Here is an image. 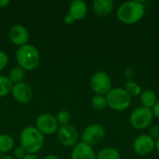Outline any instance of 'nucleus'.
Instances as JSON below:
<instances>
[{
  "mask_svg": "<svg viewBox=\"0 0 159 159\" xmlns=\"http://www.w3.org/2000/svg\"><path fill=\"white\" fill-rule=\"evenodd\" d=\"M124 75H125V76H126V78H127L128 80H131V79H132V77L134 76V71H133V69H132V68L128 67V68H126V69H125V71H124Z\"/></svg>",
  "mask_w": 159,
  "mask_h": 159,
  "instance_id": "27",
  "label": "nucleus"
},
{
  "mask_svg": "<svg viewBox=\"0 0 159 159\" xmlns=\"http://www.w3.org/2000/svg\"><path fill=\"white\" fill-rule=\"evenodd\" d=\"M157 101V96L155 91L152 89H145L143 90L140 94V102L142 106L145 108L152 109Z\"/></svg>",
  "mask_w": 159,
  "mask_h": 159,
  "instance_id": "16",
  "label": "nucleus"
},
{
  "mask_svg": "<svg viewBox=\"0 0 159 159\" xmlns=\"http://www.w3.org/2000/svg\"><path fill=\"white\" fill-rule=\"evenodd\" d=\"M105 129L99 123L90 124L86 127L81 134L82 142L92 146L101 143L105 138Z\"/></svg>",
  "mask_w": 159,
  "mask_h": 159,
  "instance_id": "7",
  "label": "nucleus"
},
{
  "mask_svg": "<svg viewBox=\"0 0 159 159\" xmlns=\"http://www.w3.org/2000/svg\"><path fill=\"white\" fill-rule=\"evenodd\" d=\"M149 135H150L154 140H157V139H159L158 124H153V125L149 128Z\"/></svg>",
  "mask_w": 159,
  "mask_h": 159,
  "instance_id": "26",
  "label": "nucleus"
},
{
  "mask_svg": "<svg viewBox=\"0 0 159 159\" xmlns=\"http://www.w3.org/2000/svg\"><path fill=\"white\" fill-rule=\"evenodd\" d=\"M8 38L13 45L20 48L28 44L30 34L27 28L23 25L15 24L11 26L8 31Z\"/></svg>",
  "mask_w": 159,
  "mask_h": 159,
  "instance_id": "12",
  "label": "nucleus"
},
{
  "mask_svg": "<svg viewBox=\"0 0 159 159\" xmlns=\"http://www.w3.org/2000/svg\"><path fill=\"white\" fill-rule=\"evenodd\" d=\"M91 105L97 111L104 110L107 107V101L103 95H94L91 99Z\"/></svg>",
  "mask_w": 159,
  "mask_h": 159,
  "instance_id": "22",
  "label": "nucleus"
},
{
  "mask_svg": "<svg viewBox=\"0 0 159 159\" xmlns=\"http://www.w3.org/2000/svg\"><path fill=\"white\" fill-rule=\"evenodd\" d=\"M155 150L159 154V139L156 140V147H155Z\"/></svg>",
  "mask_w": 159,
  "mask_h": 159,
  "instance_id": "33",
  "label": "nucleus"
},
{
  "mask_svg": "<svg viewBox=\"0 0 159 159\" xmlns=\"http://www.w3.org/2000/svg\"><path fill=\"white\" fill-rule=\"evenodd\" d=\"M20 143L27 154L35 155L44 147L45 136L34 126H27L20 134Z\"/></svg>",
  "mask_w": 159,
  "mask_h": 159,
  "instance_id": "2",
  "label": "nucleus"
},
{
  "mask_svg": "<svg viewBox=\"0 0 159 159\" xmlns=\"http://www.w3.org/2000/svg\"><path fill=\"white\" fill-rule=\"evenodd\" d=\"M0 159H15L13 157H11V156H4V157H2Z\"/></svg>",
  "mask_w": 159,
  "mask_h": 159,
  "instance_id": "34",
  "label": "nucleus"
},
{
  "mask_svg": "<svg viewBox=\"0 0 159 159\" xmlns=\"http://www.w3.org/2000/svg\"><path fill=\"white\" fill-rule=\"evenodd\" d=\"M8 63V56L7 54L3 51V50H0V72L3 71L7 65Z\"/></svg>",
  "mask_w": 159,
  "mask_h": 159,
  "instance_id": "25",
  "label": "nucleus"
},
{
  "mask_svg": "<svg viewBox=\"0 0 159 159\" xmlns=\"http://www.w3.org/2000/svg\"><path fill=\"white\" fill-rule=\"evenodd\" d=\"M123 89L128 92V94L131 98L132 97H138V96H140V94L143 91L141 86L138 83H136L135 81H133V80H128L125 83Z\"/></svg>",
  "mask_w": 159,
  "mask_h": 159,
  "instance_id": "20",
  "label": "nucleus"
},
{
  "mask_svg": "<svg viewBox=\"0 0 159 159\" xmlns=\"http://www.w3.org/2000/svg\"><path fill=\"white\" fill-rule=\"evenodd\" d=\"M22 159H39L35 155H32V154H27Z\"/></svg>",
  "mask_w": 159,
  "mask_h": 159,
  "instance_id": "31",
  "label": "nucleus"
},
{
  "mask_svg": "<svg viewBox=\"0 0 159 159\" xmlns=\"http://www.w3.org/2000/svg\"><path fill=\"white\" fill-rule=\"evenodd\" d=\"M7 77H8V79L11 81V83L13 85L23 82V79L25 77V71L23 69H21L20 67H19V66L13 67L9 71Z\"/></svg>",
  "mask_w": 159,
  "mask_h": 159,
  "instance_id": "19",
  "label": "nucleus"
},
{
  "mask_svg": "<svg viewBox=\"0 0 159 159\" xmlns=\"http://www.w3.org/2000/svg\"><path fill=\"white\" fill-rule=\"evenodd\" d=\"M34 127L44 136H49L57 132L59 124L54 116L50 114H42L36 118Z\"/></svg>",
  "mask_w": 159,
  "mask_h": 159,
  "instance_id": "9",
  "label": "nucleus"
},
{
  "mask_svg": "<svg viewBox=\"0 0 159 159\" xmlns=\"http://www.w3.org/2000/svg\"><path fill=\"white\" fill-rule=\"evenodd\" d=\"M26 155H27V153L20 145L17 146L13 149V157L15 159H22Z\"/></svg>",
  "mask_w": 159,
  "mask_h": 159,
  "instance_id": "24",
  "label": "nucleus"
},
{
  "mask_svg": "<svg viewBox=\"0 0 159 159\" xmlns=\"http://www.w3.org/2000/svg\"><path fill=\"white\" fill-rule=\"evenodd\" d=\"M63 21H64V23L67 24V25H72L75 20H74V18H73L72 16H70L69 14H66V15H64V17H63Z\"/></svg>",
  "mask_w": 159,
  "mask_h": 159,
  "instance_id": "29",
  "label": "nucleus"
},
{
  "mask_svg": "<svg viewBox=\"0 0 159 159\" xmlns=\"http://www.w3.org/2000/svg\"><path fill=\"white\" fill-rule=\"evenodd\" d=\"M13 84L7 76L0 75V98L6 97L11 92Z\"/></svg>",
  "mask_w": 159,
  "mask_h": 159,
  "instance_id": "21",
  "label": "nucleus"
},
{
  "mask_svg": "<svg viewBox=\"0 0 159 159\" xmlns=\"http://www.w3.org/2000/svg\"><path fill=\"white\" fill-rule=\"evenodd\" d=\"M145 14V7L141 1H128L121 4L116 10V17L120 22L127 25L138 23Z\"/></svg>",
  "mask_w": 159,
  "mask_h": 159,
  "instance_id": "1",
  "label": "nucleus"
},
{
  "mask_svg": "<svg viewBox=\"0 0 159 159\" xmlns=\"http://www.w3.org/2000/svg\"><path fill=\"white\" fill-rule=\"evenodd\" d=\"M58 142L65 147H73L77 144L79 134L77 129L71 124L60 126L56 132Z\"/></svg>",
  "mask_w": 159,
  "mask_h": 159,
  "instance_id": "8",
  "label": "nucleus"
},
{
  "mask_svg": "<svg viewBox=\"0 0 159 159\" xmlns=\"http://www.w3.org/2000/svg\"><path fill=\"white\" fill-rule=\"evenodd\" d=\"M9 5L8 0H0V8H5Z\"/></svg>",
  "mask_w": 159,
  "mask_h": 159,
  "instance_id": "30",
  "label": "nucleus"
},
{
  "mask_svg": "<svg viewBox=\"0 0 159 159\" xmlns=\"http://www.w3.org/2000/svg\"><path fill=\"white\" fill-rule=\"evenodd\" d=\"M156 147V140L149 134H143L138 136L133 142L134 152L141 157H145L151 154Z\"/></svg>",
  "mask_w": 159,
  "mask_h": 159,
  "instance_id": "10",
  "label": "nucleus"
},
{
  "mask_svg": "<svg viewBox=\"0 0 159 159\" xmlns=\"http://www.w3.org/2000/svg\"><path fill=\"white\" fill-rule=\"evenodd\" d=\"M14 139L9 134H0V153L6 154L14 149Z\"/></svg>",
  "mask_w": 159,
  "mask_h": 159,
  "instance_id": "17",
  "label": "nucleus"
},
{
  "mask_svg": "<svg viewBox=\"0 0 159 159\" xmlns=\"http://www.w3.org/2000/svg\"><path fill=\"white\" fill-rule=\"evenodd\" d=\"M121 156L117 149L114 147H105L97 154V159H120Z\"/></svg>",
  "mask_w": 159,
  "mask_h": 159,
  "instance_id": "18",
  "label": "nucleus"
},
{
  "mask_svg": "<svg viewBox=\"0 0 159 159\" xmlns=\"http://www.w3.org/2000/svg\"><path fill=\"white\" fill-rule=\"evenodd\" d=\"M154 117L152 109L139 106L131 112L129 116V123L135 129L143 130L153 125Z\"/></svg>",
  "mask_w": 159,
  "mask_h": 159,
  "instance_id": "5",
  "label": "nucleus"
},
{
  "mask_svg": "<svg viewBox=\"0 0 159 159\" xmlns=\"http://www.w3.org/2000/svg\"><path fill=\"white\" fill-rule=\"evenodd\" d=\"M43 159H60L57 156H55V155H48V156H46Z\"/></svg>",
  "mask_w": 159,
  "mask_h": 159,
  "instance_id": "32",
  "label": "nucleus"
},
{
  "mask_svg": "<svg viewBox=\"0 0 159 159\" xmlns=\"http://www.w3.org/2000/svg\"><path fill=\"white\" fill-rule=\"evenodd\" d=\"M16 60L19 67L24 71H33L36 69L39 64L40 53L34 45L26 44L17 49Z\"/></svg>",
  "mask_w": 159,
  "mask_h": 159,
  "instance_id": "3",
  "label": "nucleus"
},
{
  "mask_svg": "<svg viewBox=\"0 0 159 159\" xmlns=\"http://www.w3.org/2000/svg\"><path fill=\"white\" fill-rule=\"evenodd\" d=\"M88 13V6L82 0H75L69 6L68 14L74 18L75 20H83Z\"/></svg>",
  "mask_w": 159,
  "mask_h": 159,
  "instance_id": "15",
  "label": "nucleus"
},
{
  "mask_svg": "<svg viewBox=\"0 0 159 159\" xmlns=\"http://www.w3.org/2000/svg\"><path fill=\"white\" fill-rule=\"evenodd\" d=\"M115 7V3L113 0H95L92 3V8L96 15L99 17L109 16Z\"/></svg>",
  "mask_w": 159,
  "mask_h": 159,
  "instance_id": "14",
  "label": "nucleus"
},
{
  "mask_svg": "<svg viewBox=\"0 0 159 159\" xmlns=\"http://www.w3.org/2000/svg\"><path fill=\"white\" fill-rule=\"evenodd\" d=\"M152 112H153L154 116L159 119V99H157L156 104H155L154 107L152 108Z\"/></svg>",
  "mask_w": 159,
  "mask_h": 159,
  "instance_id": "28",
  "label": "nucleus"
},
{
  "mask_svg": "<svg viewBox=\"0 0 159 159\" xmlns=\"http://www.w3.org/2000/svg\"><path fill=\"white\" fill-rule=\"evenodd\" d=\"M71 159H97V155L92 146L81 142L74 146L71 153Z\"/></svg>",
  "mask_w": 159,
  "mask_h": 159,
  "instance_id": "13",
  "label": "nucleus"
},
{
  "mask_svg": "<svg viewBox=\"0 0 159 159\" xmlns=\"http://www.w3.org/2000/svg\"><path fill=\"white\" fill-rule=\"evenodd\" d=\"M90 87L95 95L105 96L113 89L112 79L106 72L98 71L94 73L90 78Z\"/></svg>",
  "mask_w": 159,
  "mask_h": 159,
  "instance_id": "6",
  "label": "nucleus"
},
{
  "mask_svg": "<svg viewBox=\"0 0 159 159\" xmlns=\"http://www.w3.org/2000/svg\"><path fill=\"white\" fill-rule=\"evenodd\" d=\"M107 106L116 112H123L127 110L130 104L132 98L123 88H113L106 95Z\"/></svg>",
  "mask_w": 159,
  "mask_h": 159,
  "instance_id": "4",
  "label": "nucleus"
},
{
  "mask_svg": "<svg viewBox=\"0 0 159 159\" xmlns=\"http://www.w3.org/2000/svg\"><path fill=\"white\" fill-rule=\"evenodd\" d=\"M55 118H56V120H57V122H58V124L60 126L67 125L71 121V115L67 110H60L56 114Z\"/></svg>",
  "mask_w": 159,
  "mask_h": 159,
  "instance_id": "23",
  "label": "nucleus"
},
{
  "mask_svg": "<svg viewBox=\"0 0 159 159\" xmlns=\"http://www.w3.org/2000/svg\"><path fill=\"white\" fill-rule=\"evenodd\" d=\"M11 95L15 101L21 104L29 103L34 97V92L29 84L26 82H20L18 84H14L11 89Z\"/></svg>",
  "mask_w": 159,
  "mask_h": 159,
  "instance_id": "11",
  "label": "nucleus"
}]
</instances>
